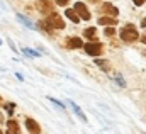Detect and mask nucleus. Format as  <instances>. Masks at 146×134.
Here are the masks:
<instances>
[{
	"label": "nucleus",
	"mask_w": 146,
	"mask_h": 134,
	"mask_svg": "<svg viewBox=\"0 0 146 134\" xmlns=\"http://www.w3.org/2000/svg\"><path fill=\"white\" fill-rule=\"evenodd\" d=\"M72 107H73V110H75V112H76V115H80V119H82V121H83V122H87V117H85V115H83V112H82V110H80V107H76V105H75V103H72Z\"/></svg>",
	"instance_id": "ddd939ff"
},
{
	"label": "nucleus",
	"mask_w": 146,
	"mask_h": 134,
	"mask_svg": "<svg viewBox=\"0 0 146 134\" xmlns=\"http://www.w3.org/2000/svg\"><path fill=\"white\" fill-rule=\"evenodd\" d=\"M24 53H27V54H31V56H37V53L33 51V49H24Z\"/></svg>",
	"instance_id": "a211bd4d"
},
{
	"label": "nucleus",
	"mask_w": 146,
	"mask_h": 134,
	"mask_svg": "<svg viewBox=\"0 0 146 134\" xmlns=\"http://www.w3.org/2000/svg\"><path fill=\"white\" fill-rule=\"evenodd\" d=\"M44 22H46L48 26H51V27H56V29H63V27H65V22H63V19H61V17H60L56 12H54V14H51V15H49V17H48Z\"/></svg>",
	"instance_id": "7ed1b4c3"
},
{
	"label": "nucleus",
	"mask_w": 146,
	"mask_h": 134,
	"mask_svg": "<svg viewBox=\"0 0 146 134\" xmlns=\"http://www.w3.org/2000/svg\"><path fill=\"white\" fill-rule=\"evenodd\" d=\"M65 46H66V48H70V49L82 48V39H80V37H68V39H66V42H65Z\"/></svg>",
	"instance_id": "6e6552de"
},
{
	"label": "nucleus",
	"mask_w": 146,
	"mask_h": 134,
	"mask_svg": "<svg viewBox=\"0 0 146 134\" xmlns=\"http://www.w3.org/2000/svg\"><path fill=\"white\" fill-rule=\"evenodd\" d=\"M17 19H19V21H22V22H24V24H26L27 27H31V29H34V26H33V22H31L29 19H26V17H22V15H17Z\"/></svg>",
	"instance_id": "4468645a"
},
{
	"label": "nucleus",
	"mask_w": 146,
	"mask_h": 134,
	"mask_svg": "<svg viewBox=\"0 0 146 134\" xmlns=\"http://www.w3.org/2000/svg\"><path fill=\"white\" fill-rule=\"evenodd\" d=\"M145 54H146V51H145Z\"/></svg>",
	"instance_id": "bb28decb"
},
{
	"label": "nucleus",
	"mask_w": 146,
	"mask_h": 134,
	"mask_svg": "<svg viewBox=\"0 0 146 134\" xmlns=\"http://www.w3.org/2000/svg\"><path fill=\"white\" fill-rule=\"evenodd\" d=\"M97 65L102 66V70H109V63H107V61H100V60H97Z\"/></svg>",
	"instance_id": "f3484780"
},
{
	"label": "nucleus",
	"mask_w": 146,
	"mask_h": 134,
	"mask_svg": "<svg viewBox=\"0 0 146 134\" xmlns=\"http://www.w3.org/2000/svg\"><path fill=\"white\" fill-rule=\"evenodd\" d=\"M90 2H92V3H99L100 0H90Z\"/></svg>",
	"instance_id": "5701e85b"
},
{
	"label": "nucleus",
	"mask_w": 146,
	"mask_h": 134,
	"mask_svg": "<svg viewBox=\"0 0 146 134\" xmlns=\"http://www.w3.org/2000/svg\"><path fill=\"white\" fill-rule=\"evenodd\" d=\"M121 39L126 41V42H134V41L139 39V34H138V31H136L131 24H127L126 27L121 29Z\"/></svg>",
	"instance_id": "f257e3e1"
},
{
	"label": "nucleus",
	"mask_w": 146,
	"mask_h": 134,
	"mask_svg": "<svg viewBox=\"0 0 146 134\" xmlns=\"http://www.w3.org/2000/svg\"><path fill=\"white\" fill-rule=\"evenodd\" d=\"M37 9L39 12L42 14H54V9H53V2L51 0H37Z\"/></svg>",
	"instance_id": "39448f33"
},
{
	"label": "nucleus",
	"mask_w": 146,
	"mask_h": 134,
	"mask_svg": "<svg viewBox=\"0 0 146 134\" xmlns=\"http://www.w3.org/2000/svg\"><path fill=\"white\" fill-rule=\"evenodd\" d=\"M83 48H85L87 54H90V56H99L104 51V44H100V42H88Z\"/></svg>",
	"instance_id": "f03ea898"
},
{
	"label": "nucleus",
	"mask_w": 146,
	"mask_h": 134,
	"mask_svg": "<svg viewBox=\"0 0 146 134\" xmlns=\"http://www.w3.org/2000/svg\"><path fill=\"white\" fill-rule=\"evenodd\" d=\"M95 34H97V29L95 27H88V29L83 31V36L88 37V39H95Z\"/></svg>",
	"instance_id": "f8f14e48"
},
{
	"label": "nucleus",
	"mask_w": 146,
	"mask_h": 134,
	"mask_svg": "<svg viewBox=\"0 0 146 134\" xmlns=\"http://www.w3.org/2000/svg\"><path fill=\"white\" fill-rule=\"evenodd\" d=\"M104 34H106V36H114V34H115V29H114V27H106V31H104Z\"/></svg>",
	"instance_id": "dca6fc26"
},
{
	"label": "nucleus",
	"mask_w": 146,
	"mask_h": 134,
	"mask_svg": "<svg viewBox=\"0 0 146 134\" xmlns=\"http://www.w3.org/2000/svg\"><path fill=\"white\" fill-rule=\"evenodd\" d=\"M146 0H134V5H143Z\"/></svg>",
	"instance_id": "aec40b11"
},
{
	"label": "nucleus",
	"mask_w": 146,
	"mask_h": 134,
	"mask_svg": "<svg viewBox=\"0 0 146 134\" xmlns=\"http://www.w3.org/2000/svg\"><path fill=\"white\" fill-rule=\"evenodd\" d=\"M65 14H66V17H68L72 22H75V24H76V22H80V17H78V14H76L73 9H66V12H65Z\"/></svg>",
	"instance_id": "9b49d317"
},
{
	"label": "nucleus",
	"mask_w": 146,
	"mask_h": 134,
	"mask_svg": "<svg viewBox=\"0 0 146 134\" xmlns=\"http://www.w3.org/2000/svg\"><path fill=\"white\" fill-rule=\"evenodd\" d=\"M99 24H100V26H109V27H112V26L117 24V21H115L114 17H100V19H99Z\"/></svg>",
	"instance_id": "9d476101"
},
{
	"label": "nucleus",
	"mask_w": 146,
	"mask_h": 134,
	"mask_svg": "<svg viewBox=\"0 0 146 134\" xmlns=\"http://www.w3.org/2000/svg\"><path fill=\"white\" fill-rule=\"evenodd\" d=\"M141 41H143V42H146V36H141Z\"/></svg>",
	"instance_id": "4be33fe9"
},
{
	"label": "nucleus",
	"mask_w": 146,
	"mask_h": 134,
	"mask_svg": "<svg viewBox=\"0 0 146 134\" xmlns=\"http://www.w3.org/2000/svg\"><path fill=\"white\" fill-rule=\"evenodd\" d=\"M100 12H104V14H107L110 17H117V14H119V10H117V7H114L112 3H102V7H100Z\"/></svg>",
	"instance_id": "0eeeda50"
},
{
	"label": "nucleus",
	"mask_w": 146,
	"mask_h": 134,
	"mask_svg": "<svg viewBox=\"0 0 146 134\" xmlns=\"http://www.w3.org/2000/svg\"><path fill=\"white\" fill-rule=\"evenodd\" d=\"M76 14H78V17L80 19H83V21H88L92 15H90V12H88V9H87V5L85 3H82V2H76L75 3V9H73Z\"/></svg>",
	"instance_id": "20e7f679"
},
{
	"label": "nucleus",
	"mask_w": 146,
	"mask_h": 134,
	"mask_svg": "<svg viewBox=\"0 0 146 134\" xmlns=\"http://www.w3.org/2000/svg\"><path fill=\"white\" fill-rule=\"evenodd\" d=\"M5 109H7V112H9V114H14V110H15V103H7V105H5Z\"/></svg>",
	"instance_id": "2eb2a0df"
},
{
	"label": "nucleus",
	"mask_w": 146,
	"mask_h": 134,
	"mask_svg": "<svg viewBox=\"0 0 146 134\" xmlns=\"http://www.w3.org/2000/svg\"><path fill=\"white\" fill-rule=\"evenodd\" d=\"M0 122H3V115L2 114H0Z\"/></svg>",
	"instance_id": "b1692460"
},
{
	"label": "nucleus",
	"mask_w": 146,
	"mask_h": 134,
	"mask_svg": "<svg viewBox=\"0 0 146 134\" xmlns=\"http://www.w3.org/2000/svg\"><path fill=\"white\" fill-rule=\"evenodd\" d=\"M0 100H2V99H0Z\"/></svg>",
	"instance_id": "cd10ccee"
},
{
	"label": "nucleus",
	"mask_w": 146,
	"mask_h": 134,
	"mask_svg": "<svg viewBox=\"0 0 146 134\" xmlns=\"http://www.w3.org/2000/svg\"><path fill=\"white\" fill-rule=\"evenodd\" d=\"M56 3H58V5H61V7H65V5L68 3V0H56Z\"/></svg>",
	"instance_id": "6ab92c4d"
},
{
	"label": "nucleus",
	"mask_w": 146,
	"mask_h": 134,
	"mask_svg": "<svg viewBox=\"0 0 146 134\" xmlns=\"http://www.w3.org/2000/svg\"><path fill=\"white\" fill-rule=\"evenodd\" d=\"M5 134H12V133H5Z\"/></svg>",
	"instance_id": "393cba45"
},
{
	"label": "nucleus",
	"mask_w": 146,
	"mask_h": 134,
	"mask_svg": "<svg viewBox=\"0 0 146 134\" xmlns=\"http://www.w3.org/2000/svg\"><path fill=\"white\" fill-rule=\"evenodd\" d=\"M7 127H9V133H12V134H19V133H21V129H19V124H17L14 119L7 121Z\"/></svg>",
	"instance_id": "1a4fd4ad"
},
{
	"label": "nucleus",
	"mask_w": 146,
	"mask_h": 134,
	"mask_svg": "<svg viewBox=\"0 0 146 134\" xmlns=\"http://www.w3.org/2000/svg\"><path fill=\"white\" fill-rule=\"evenodd\" d=\"M0 134H3V133H2V131H0Z\"/></svg>",
	"instance_id": "a878e982"
},
{
	"label": "nucleus",
	"mask_w": 146,
	"mask_h": 134,
	"mask_svg": "<svg viewBox=\"0 0 146 134\" xmlns=\"http://www.w3.org/2000/svg\"><path fill=\"white\" fill-rule=\"evenodd\" d=\"M141 27H146V17L141 21Z\"/></svg>",
	"instance_id": "412c9836"
},
{
	"label": "nucleus",
	"mask_w": 146,
	"mask_h": 134,
	"mask_svg": "<svg viewBox=\"0 0 146 134\" xmlns=\"http://www.w3.org/2000/svg\"><path fill=\"white\" fill-rule=\"evenodd\" d=\"M24 122H26V127H27V131H29L31 134H39V133H41V127H39V124H37L34 119L27 117Z\"/></svg>",
	"instance_id": "423d86ee"
}]
</instances>
